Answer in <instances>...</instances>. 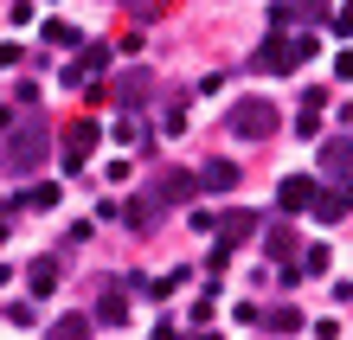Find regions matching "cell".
Returning a JSON list of instances; mask_svg holds the SVG:
<instances>
[{
	"instance_id": "cell-1",
	"label": "cell",
	"mask_w": 353,
	"mask_h": 340,
	"mask_svg": "<svg viewBox=\"0 0 353 340\" xmlns=\"http://www.w3.org/2000/svg\"><path fill=\"white\" fill-rule=\"evenodd\" d=\"M46 154H52V129H46V116H39V110H26V122H13L7 141H0V174H7V180H26Z\"/></svg>"
},
{
	"instance_id": "cell-2",
	"label": "cell",
	"mask_w": 353,
	"mask_h": 340,
	"mask_svg": "<svg viewBox=\"0 0 353 340\" xmlns=\"http://www.w3.org/2000/svg\"><path fill=\"white\" fill-rule=\"evenodd\" d=\"M276 129H283V110L270 97H238L232 116H225V135H232V141H263V135H276Z\"/></svg>"
},
{
	"instance_id": "cell-3",
	"label": "cell",
	"mask_w": 353,
	"mask_h": 340,
	"mask_svg": "<svg viewBox=\"0 0 353 340\" xmlns=\"http://www.w3.org/2000/svg\"><path fill=\"white\" fill-rule=\"evenodd\" d=\"M321 52V39H308V32H296V39H263V46L251 52V71H296V65H308V58Z\"/></svg>"
},
{
	"instance_id": "cell-4",
	"label": "cell",
	"mask_w": 353,
	"mask_h": 340,
	"mask_svg": "<svg viewBox=\"0 0 353 340\" xmlns=\"http://www.w3.org/2000/svg\"><path fill=\"white\" fill-rule=\"evenodd\" d=\"M212 231H219V244H212V270H225V263H232V250L257 231V212L232 206V212H219V219H212Z\"/></svg>"
},
{
	"instance_id": "cell-5",
	"label": "cell",
	"mask_w": 353,
	"mask_h": 340,
	"mask_svg": "<svg viewBox=\"0 0 353 340\" xmlns=\"http://www.w3.org/2000/svg\"><path fill=\"white\" fill-rule=\"evenodd\" d=\"M135 289H141V276H110L90 321H97V328H129V295H135Z\"/></svg>"
},
{
	"instance_id": "cell-6",
	"label": "cell",
	"mask_w": 353,
	"mask_h": 340,
	"mask_svg": "<svg viewBox=\"0 0 353 340\" xmlns=\"http://www.w3.org/2000/svg\"><path fill=\"white\" fill-rule=\"evenodd\" d=\"M97 141H103V129H97V122H71V129L58 135V161H65L71 174H77V167H90V154H97Z\"/></svg>"
},
{
	"instance_id": "cell-7",
	"label": "cell",
	"mask_w": 353,
	"mask_h": 340,
	"mask_svg": "<svg viewBox=\"0 0 353 340\" xmlns=\"http://www.w3.org/2000/svg\"><path fill=\"white\" fill-rule=\"evenodd\" d=\"M334 7V0H276L270 7V32H296V26H315V19Z\"/></svg>"
},
{
	"instance_id": "cell-8",
	"label": "cell",
	"mask_w": 353,
	"mask_h": 340,
	"mask_svg": "<svg viewBox=\"0 0 353 340\" xmlns=\"http://www.w3.org/2000/svg\"><path fill=\"white\" fill-rule=\"evenodd\" d=\"M321 148V174L334 180V186H347L353 180V135H327V141H315Z\"/></svg>"
},
{
	"instance_id": "cell-9",
	"label": "cell",
	"mask_w": 353,
	"mask_h": 340,
	"mask_svg": "<svg viewBox=\"0 0 353 340\" xmlns=\"http://www.w3.org/2000/svg\"><path fill=\"white\" fill-rule=\"evenodd\" d=\"M193 193H199V174H186V167H168V174L154 180V199L161 206H186Z\"/></svg>"
},
{
	"instance_id": "cell-10",
	"label": "cell",
	"mask_w": 353,
	"mask_h": 340,
	"mask_svg": "<svg viewBox=\"0 0 353 340\" xmlns=\"http://www.w3.org/2000/svg\"><path fill=\"white\" fill-rule=\"evenodd\" d=\"M315 193H321V186L308 180V174H289V180L276 186V206H283V212H308V206H315Z\"/></svg>"
},
{
	"instance_id": "cell-11",
	"label": "cell",
	"mask_w": 353,
	"mask_h": 340,
	"mask_svg": "<svg viewBox=\"0 0 353 340\" xmlns=\"http://www.w3.org/2000/svg\"><path fill=\"white\" fill-rule=\"evenodd\" d=\"M263 250H270V263L283 270V263H296V257H302V238H296L289 225H270V231H263Z\"/></svg>"
},
{
	"instance_id": "cell-12",
	"label": "cell",
	"mask_w": 353,
	"mask_h": 340,
	"mask_svg": "<svg viewBox=\"0 0 353 340\" xmlns=\"http://www.w3.org/2000/svg\"><path fill=\"white\" fill-rule=\"evenodd\" d=\"M232 186H238V161H205L199 167V193H232Z\"/></svg>"
},
{
	"instance_id": "cell-13",
	"label": "cell",
	"mask_w": 353,
	"mask_h": 340,
	"mask_svg": "<svg viewBox=\"0 0 353 340\" xmlns=\"http://www.w3.org/2000/svg\"><path fill=\"white\" fill-rule=\"evenodd\" d=\"M110 97L122 103V110H141V103H148V71H122L110 83Z\"/></svg>"
},
{
	"instance_id": "cell-14",
	"label": "cell",
	"mask_w": 353,
	"mask_h": 340,
	"mask_svg": "<svg viewBox=\"0 0 353 340\" xmlns=\"http://www.w3.org/2000/svg\"><path fill=\"white\" fill-rule=\"evenodd\" d=\"M257 321H263L270 334H283V340H289V334H302V328H308V321H302V308H296V302H276V308H270V314H257Z\"/></svg>"
},
{
	"instance_id": "cell-15",
	"label": "cell",
	"mask_w": 353,
	"mask_h": 340,
	"mask_svg": "<svg viewBox=\"0 0 353 340\" xmlns=\"http://www.w3.org/2000/svg\"><path fill=\"white\" fill-rule=\"evenodd\" d=\"M161 212H168V206H161L154 193H141L129 212H122V225H129V231H154V225H161Z\"/></svg>"
},
{
	"instance_id": "cell-16",
	"label": "cell",
	"mask_w": 353,
	"mask_h": 340,
	"mask_svg": "<svg viewBox=\"0 0 353 340\" xmlns=\"http://www.w3.org/2000/svg\"><path fill=\"white\" fill-rule=\"evenodd\" d=\"M7 206H26V212H52V206H58V186H52V180H32L26 193H13Z\"/></svg>"
},
{
	"instance_id": "cell-17",
	"label": "cell",
	"mask_w": 353,
	"mask_h": 340,
	"mask_svg": "<svg viewBox=\"0 0 353 340\" xmlns=\"http://www.w3.org/2000/svg\"><path fill=\"white\" fill-rule=\"evenodd\" d=\"M90 328H97L90 314H58V321L46 328V340H90Z\"/></svg>"
},
{
	"instance_id": "cell-18",
	"label": "cell",
	"mask_w": 353,
	"mask_h": 340,
	"mask_svg": "<svg viewBox=\"0 0 353 340\" xmlns=\"http://www.w3.org/2000/svg\"><path fill=\"white\" fill-rule=\"evenodd\" d=\"M308 212H315V219H321V225H341V219H347V212H353V206H347V193H341V186H334V193H315V206H308Z\"/></svg>"
},
{
	"instance_id": "cell-19",
	"label": "cell",
	"mask_w": 353,
	"mask_h": 340,
	"mask_svg": "<svg viewBox=\"0 0 353 340\" xmlns=\"http://www.w3.org/2000/svg\"><path fill=\"white\" fill-rule=\"evenodd\" d=\"M26 289H32V295H52V289H58V257H39V263L26 270Z\"/></svg>"
},
{
	"instance_id": "cell-20",
	"label": "cell",
	"mask_w": 353,
	"mask_h": 340,
	"mask_svg": "<svg viewBox=\"0 0 353 340\" xmlns=\"http://www.w3.org/2000/svg\"><path fill=\"white\" fill-rule=\"evenodd\" d=\"M116 141H129V148H148V122H141V110H122V122H116Z\"/></svg>"
},
{
	"instance_id": "cell-21",
	"label": "cell",
	"mask_w": 353,
	"mask_h": 340,
	"mask_svg": "<svg viewBox=\"0 0 353 340\" xmlns=\"http://www.w3.org/2000/svg\"><path fill=\"white\" fill-rule=\"evenodd\" d=\"M39 39H46V46H77V32L65 26V19H46V26H39Z\"/></svg>"
},
{
	"instance_id": "cell-22",
	"label": "cell",
	"mask_w": 353,
	"mask_h": 340,
	"mask_svg": "<svg viewBox=\"0 0 353 340\" xmlns=\"http://www.w3.org/2000/svg\"><path fill=\"white\" fill-rule=\"evenodd\" d=\"M296 263H302V276H321V270H327V244H308Z\"/></svg>"
},
{
	"instance_id": "cell-23",
	"label": "cell",
	"mask_w": 353,
	"mask_h": 340,
	"mask_svg": "<svg viewBox=\"0 0 353 340\" xmlns=\"http://www.w3.org/2000/svg\"><path fill=\"white\" fill-rule=\"evenodd\" d=\"M122 7H129L135 19H161V13H168V0H122Z\"/></svg>"
},
{
	"instance_id": "cell-24",
	"label": "cell",
	"mask_w": 353,
	"mask_h": 340,
	"mask_svg": "<svg viewBox=\"0 0 353 340\" xmlns=\"http://www.w3.org/2000/svg\"><path fill=\"white\" fill-rule=\"evenodd\" d=\"M7 321H13V328H32L39 308H32V302H7Z\"/></svg>"
},
{
	"instance_id": "cell-25",
	"label": "cell",
	"mask_w": 353,
	"mask_h": 340,
	"mask_svg": "<svg viewBox=\"0 0 353 340\" xmlns=\"http://www.w3.org/2000/svg\"><path fill=\"white\" fill-rule=\"evenodd\" d=\"M327 110V90H302V116H321Z\"/></svg>"
},
{
	"instance_id": "cell-26",
	"label": "cell",
	"mask_w": 353,
	"mask_h": 340,
	"mask_svg": "<svg viewBox=\"0 0 353 340\" xmlns=\"http://www.w3.org/2000/svg\"><path fill=\"white\" fill-rule=\"evenodd\" d=\"M296 135L302 141H321V116H296Z\"/></svg>"
},
{
	"instance_id": "cell-27",
	"label": "cell",
	"mask_w": 353,
	"mask_h": 340,
	"mask_svg": "<svg viewBox=\"0 0 353 340\" xmlns=\"http://www.w3.org/2000/svg\"><path fill=\"white\" fill-rule=\"evenodd\" d=\"M347 32H353V7H341V13H334V39H347Z\"/></svg>"
},
{
	"instance_id": "cell-28",
	"label": "cell",
	"mask_w": 353,
	"mask_h": 340,
	"mask_svg": "<svg viewBox=\"0 0 353 340\" xmlns=\"http://www.w3.org/2000/svg\"><path fill=\"white\" fill-rule=\"evenodd\" d=\"M334 77H353V52H341V58H334Z\"/></svg>"
},
{
	"instance_id": "cell-29",
	"label": "cell",
	"mask_w": 353,
	"mask_h": 340,
	"mask_svg": "<svg viewBox=\"0 0 353 340\" xmlns=\"http://www.w3.org/2000/svg\"><path fill=\"white\" fill-rule=\"evenodd\" d=\"M341 193H347V206H353V180H347V186H341Z\"/></svg>"
}]
</instances>
